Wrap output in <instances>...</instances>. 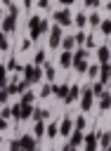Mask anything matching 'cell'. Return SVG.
<instances>
[{
  "instance_id": "12",
  "label": "cell",
  "mask_w": 111,
  "mask_h": 151,
  "mask_svg": "<svg viewBox=\"0 0 111 151\" xmlns=\"http://www.w3.org/2000/svg\"><path fill=\"white\" fill-rule=\"evenodd\" d=\"M54 92H57L59 97H64V94H66V85H59V87H54Z\"/></svg>"
},
{
  "instance_id": "2",
  "label": "cell",
  "mask_w": 111,
  "mask_h": 151,
  "mask_svg": "<svg viewBox=\"0 0 111 151\" xmlns=\"http://www.w3.org/2000/svg\"><path fill=\"white\" fill-rule=\"evenodd\" d=\"M19 146H21L24 151H33V149H35V144H33V137H28V134H26V137H21Z\"/></svg>"
},
{
  "instance_id": "26",
  "label": "cell",
  "mask_w": 111,
  "mask_h": 151,
  "mask_svg": "<svg viewBox=\"0 0 111 151\" xmlns=\"http://www.w3.org/2000/svg\"><path fill=\"white\" fill-rule=\"evenodd\" d=\"M17 151H21V149H17Z\"/></svg>"
},
{
  "instance_id": "6",
  "label": "cell",
  "mask_w": 111,
  "mask_h": 151,
  "mask_svg": "<svg viewBox=\"0 0 111 151\" xmlns=\"http://www.w3.org/2000/svg\"><path fill=\"white\" fill-rule=\"evenodd\" d=\"M54 19H57L59 24H68V12H66V9H61V12H57V14H54Z\"/></svg>"
},
{
  "instance_id": "9",
  "label": "cell",
  "mask_w": 111,
  "mask_h": 151,
  "mask_svg": "<svg viewBox=\"0 0 111 151\" xmlns=\"http://www.w3.org/2000/svg\"><path fill=\"white\" fill-rule=\"evenodd\" d=\"M61 132H71V120H68V118L61 123Z\"/></svg>"
},
{
  "instance_id": "25",
  "label": "cell",
  "mask_w": 111,
  "mask_h": 151,
  "mask_svg": "<svg viewBox=\"0 0 111 151\" xmlns=\"http://www.w3.org/2000/svg\"><path fill=\"white\" fill-rule=\"evenodd\" d=\"M106 151H111V149H106Z\"/></svg>"
},
{
  "instance_id": "16",
  "label": "cell",
  "mask_w": 111,
  "mask_h": 151,
  "mask_svg": "<svg viewBox=\"0 0 111 151\" xmlns=\"http://www.w3.org/2000/svg\"><path fill=\"white\" fill-rule=\"evenodd\" d=\"M90 24H92V26H97V24H102V21H99V17H97V14H92V17H90Z\"/></svg>"
},
{
  "instance_id": "14",
  "label": "cell",
  "mask_w": 111,
  "mask_h": 151,
  "mask_svg": "<svg viewBox=\"0 0 111 151\" xmlns=\"http://www.w3.org/2000/svg\"><path fill=\"white\" fill-rule=\"evenodd\" d=\"M92 92H94V94H102V83H94V85H92Z\"/></svg>"
},
{
  "instance_id": "3",
  "label": "cell",
  "mask_w": 111,
  "mask_h": 151,
  "mask_svg": "<svg viewBox=\"0 0 111 151\" xmlns=\"http://www.w3.org/2000/svg\"><path fill=\"white\" fill-rule=\"evenodd\" d=\"M85 142H87V144H85V151H94V146H97V134H87Z\"/></svg>"
},
{
  "instance_id": "20",
  "label": "cell",
  "mask_w": 111,
  "mask_h": 151,
  "mask_svg": "<svg viewBox=\"0 0 111 151\" xmlns=\"http://www.w3.org/2000/svg\"><path fill=\"white\" fill-rule=\"evenodd\" d=\"M47 134L54 137V134H57V125H50V127H47Z\"/></svg>"
},
{
  "instance_id": "13",
  "label": "cell",
  "mask_w": 111,
  "mask_h": 151,
  "mask_svg": "<svg viewBox=\"0 0 111 151\" xmlns=\"http://www.w3.org/2000/svg\"><path fill=\"white\" fill-rule=\"evenodd\" d=\"M61 64H64V66H68V64H71V54H68V52L61 57Z\"/></svg>"
},
{
  "instance_id": "5",
  "label": "cell",
  "mask_w": 111,
  "mask_h": 151,
  "mask_svg": "<svg viewBox=\"0 0 111 151\" xmlns=\"http://www.w3.org/2000/svg\"><path fill=\"white\" fill-rule=\"evenodd\" d=\"M80 106H83L85 111H87V109H92V90H90V92H85V97H83V104H80Z\"/></svg>"
},
{
  "instance_id": "10",
  "label": "cell",
  "mask_w": 111,
  "mask_h": 151,
  "mask_svg": "<svg viewBox=\"0 0 111 151\" xmlns=\"http://www.w3.org/2000/svg\"><path fill=\"white\" fill-rule=\"evenodd\" d=\"M102 31H104L106 35H111V21H104V24H102Z\"/></svg>"
},
{
  "instance_id": "22",
  "label": "cell",
  "mask_w": 111,
  "mask_h": 151,
  "mask_svg": "<svg viewBox=\"0 0 111 151\" xmlns=\"http://www.w3.org/2000/svg\"><path fill=\"white\" fill-rule=\"evenodd\" d=\"M85 2H87V5H90V7H92V5H97V2H99V0H85Z\"/></svg>"
},
{
  "instance_id": "19",
  "label": "cell",
  "mask_w": 111,
  "mask_h": 151,
  "mask_svg": "<svg viewBox=\"0 0 111 151\" xmlns=\"http://www.w3.org/2000/svg\"><path fill=\"white\" fill-rule=\"evenodd\" d=\"M76 125H78V130H83V127H85V118H83V116H80V118H78V120H76Z\"/></svg>"
},
{
  "instance_id": "1",
  "label": "cell",
  "mask_w": 111,
  "mask_h": 151,
  "mask_svg": "<svg viewBox=\"0 0 111 151\" xmlns=\"http://www.w3.org/2000/svg\"><path fill=\"white\" fill-rule=\"evenodd\" d=\"M59 40H61V28H59V26H54V28H52V35H50V45H52V47H57V45H59Z\"/></svg>"
},
{
  "instance_id": "15",
  "label": "cell",
  "mask_w": 111,
  "mask_h": 151,
  "mask_svg": "<svg viewBox=\"0 0 111 151\" xmlns=\"http://www.w3.org/2000/svg\"><path fill=\"white\" fill-rule=\"evenodd\" d=\"M33 130H35V134H43V130H45V125H43V123H35V127H33Z\"/></svg>"
},
{
  "instance_id": "17",
  "label": "cell",
  "mask_w": 111,
  "mask_h": 151,
  "mask_svg": "<svg viewBox=\"0 0 111 151\" xmlns=\"http://www.w3.org/2000/svg\"><path fill=\"white\" fill-rule=\"evenodd\" d=\"M106 57H109V50L102 47V50H99V59H106Z\"/></svg>"
},
{
  "instance_id": "11",
  "label": "cell",
  "mask_w": 111,
  "mask_h": 151,
  "mask_svg": "<svg viewBox=\"0 0 111 151\" xmlns=\"http://www.w3.org/2000/svg\"><path fill=\"white\" fill-rule=\"evenodd\" d=\"M73 42H76V38H66V40H64V47H66V50H71V47H73Z\"/></svg>"
},
{
  "instance_id": "21",
  "label": "cell",
  "mask_w": 111,
  "mask_h": 151,
  "mask_svg": "<svg viewBox=\"0 0 111 151\" xmlns=\"http://www.w3.org/2000/svg\"><path fill=\"white\" fill-rule=\"evenodd\" d=\"M0 50H7V40H5V35H0Z\"/></svg>"
},
{
  "instance_id": "8",
  "label": "cell",
  "mask_w": 111,
  "mask_h": 151,
  "mask_svg": "<svg viewBox=\"0 0 111 151\" xmlns=\"http://www.w3.org/2000/svg\"><path fill=\"white\" fill-rule=\"evenodd\" d=\"M99 106H102V109H109V106H111V97H109V94L102 97V104H99Z\"/></svg>"
},
{
  "instance_id": "4",
  "label": "cell",
  "mask_w": 111,
  "mask_h": 151,
  "mask_svg": "<svg viewBox=\"0 0 111 151\" xmlns=\"http://www.w3.org/2000/svg\"><path fill=\"white\" fill-rule=\"evenodd\" d=\"M26 78H28V83H35V80L40 78V71H35V68H26Z\"/></svg>"
},
{
  "instance_id": "7",
  "label": "cell",
  "mask_w": 111,
  "mask_h": 151,
  "mask_svg": "<svg viewBox=\"0 0 111 151\" xmlns=\"http://www.w3.org/2000/svg\"><path fill=\"white\" fill-rule=\"evenodd\" d=\"M80 142H83V134H80V130H78V132L71 134V146H78Z\"/></svg>"
},
{
  "instance_id": "18",
  "label": "cell",
  "mask_w": 111,
  "mask_h": 151,
  "mask_svg": "<svg viewBox=\"0 0 111 151\" xmlns=\"http://www.w3.org/2000/svg\"><path fill=\"white\" fill-rule=\"evenodd\" d=\"M43 61H45V54L38 52V54H35V64H43Z\"/></svg>"
},
{
  "instance_id": "23",
  "label": "cell",
  "mask_w": 111,
  "mask_h": 151,
  "mask_svg": "<svg viewBox=\"0 0 111 151\" xmlns=\"http://www.w3.org/2000/svg\"><path fill=\"white\" fill-rule=\"evenodd\" d=\"M61 2H73V0H61Z\"/></svg>"
},
{
  "instance_id": "24",
  "label": "cell",
  "mask_w": 111,
  "mask_h": 151,
  "mask_svg": "<svg viewBox=\"0 0 111 151\" xmlns=\"http://www.w3.org/2000/svg\"><path fill=\"white\" fill-rule=\"evenodd\" d=\"M24 2H26V5H31V0H24Z\"/></svg>"
}]
</instances>
